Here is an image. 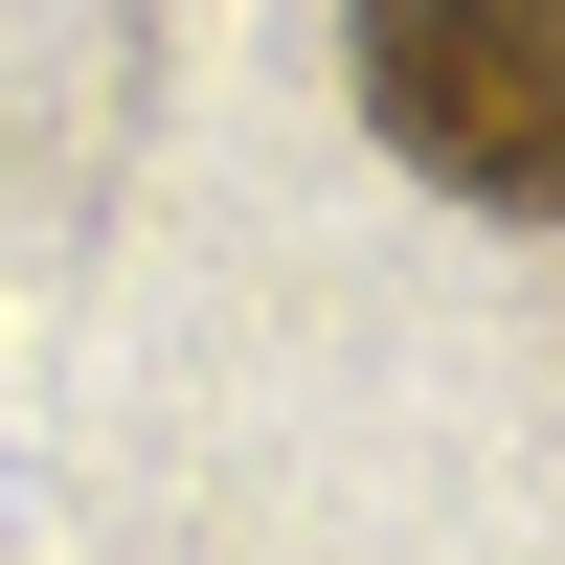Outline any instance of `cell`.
I'll return each instance as SVG.
<instances>
[{
  "mask_svg": "<svg viewBox=\"0 0 565 565\" xmlns=\"http://www.w3.org/2000/svg\"><path fill=\"white\" fill-rule=\"evenodd\" d=\"M362 136L452 204H565V0H362Z\"/></svg>",
  "mask_w": 565,
  "mask_h": 565,
  "instance_id": "obj_1",
  "label": "cell"
}]
</instances>
